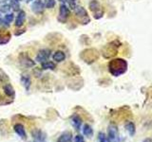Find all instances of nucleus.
<instances>
[{
  "instance_id": "nucleus-17",
  "label": "nucleus",
  "mask_w": 152,
  "mask_h": 142,
  "mask_svg": "<svg viewBox=\"0 0 152 142\" xmlns=\"http://www.w3.org/2000/svg\"><path fill=\"white\" fill-rule=\"evenodd\" d=\"M4 92L8 97H12L14 96V89L11 84H6L4 86Z\"/></svg>"
},
{
  "instance_id": "nucleus-25",
  "label": "nucleus",
  "mask_w": 152,
  "mask_h": 142,
  "mask_svg": "<svg viewBox=\"0 0 152 142\" xmlns=\"http://www.w3.org/2000/svg\"><path fill=\"white\" fill-rule=\"evenodd\" d=\"M10 9H11V7H10V5H7V4H3L0 6V12H8Z\"/></svg>"
},
{
  "instance_id": "nucleus-21",
  "label": "nucleus",
  "mask_w": 152,
  "mask_h": 142,
  "mask_svg": "<svg viewBox=\"0 0 152 142\" xmlns=\"http://www.w3.org/2000/svg\"><path fill=\"white\" fill-rule=\"evenodd\" d=\"M89 8L90 9H91L92 12H98L99 11V9H100V5L99 3L96 1V0H93V1H91L89 3Z\"/></svg>"
},
{
  "instance_id": "nucleus-1",
  "label": "nucleus",
  "mask_w": 152,
  "mask_h": 142,
  "mask_svg": "<svg viewBox=\"0 0 152 142\" xmlns=\"http://www.w3.org/2000/svg\"><path fill=\"white\" fill-rule=\"evenodd\" d=\"M108 67H109L110 73L114 76H116V77H118V76H120L126 72L127 64L124 60L117 59V60L111 61L110 63H109Z\"/></svg>"
},
{
  "instance_id": "nucleus-5",
  "label": "nucleus",
  "mask_w": 152,
  "mask_h": 142,
  "mask_svg": "<svg viewBox=\"0 0 152 142\" xmlns=\"http://www.w3.org/2000/svg\"><path fill=\"white\" fill-rule=\"evenodd\" d=\"M31 8L32 12H34L36 14H41L43 12H44L45 4L43 3L42 0H35L34 2H32Z\"/></svg>"
},
{
  "instance_id": "nucleus-15",
  "label": "nucleus",
  "mask_w": 152,
  "mask_h": 142,
  "mask_svg": "<svg viewBox=\"0 0 152 142\" xmlns=\"http://www.w3.org/2000/svg\"><path fill=\"white\" fill-rule=\"evenodd\" d=\"M21 82H22L24 86H25L26 90L30 89V86H31V79H30V77H28V75H22L21 76Z\"/></svg>"
},
{
  "instance_id": "nucleus-32",
  "label": "nucleus",
  "mask_w": 152,
  "mask_h": 142,
  "mask_svg": "<svg viewBox=\"0 0 152 142\" xmlns=\"http://www.w3.org/2000/svg\"><path fill=\"white\" fill-rule=\"evenodd\" d=\"M0 3H2V1H1V0H0Z\"/></svg>"
},
{
  "instance_id": "nucleus-31",
  "label": "nucleus",
  "mask_w": 152,
  "mask_h": 142,
  "mask_svg": "<svg viewBox=\"0 0 152 142\" xmlns=\"http://www.w3.org/2000/svg\"><path fill=\"white\" fill-rule=\"evenodd\" d=\"M1 1H2V3H5V2L7 1V0H1Z\"/></svg>"
},
{
  "instance_id": "nucleus-8",
  "label": "nucleus",
  "mask_w": 152,
  "mask_h": 142,
  "mask_svg": "<svg viewBox=\"0 0 152 142\" xmlns=\"http://www.w3.org/2000/svg\"><path fill=\"white\" fill-rule=\"evenodd\" d=\"M70 122L75 129L77 131H79L81 129V126H82L83 121H82V118H81L77 114H73V115L70 117Z\"/></svg>"
},
{
  "instance_id": "nucleus-16",
  "label": "nucleus",
  "mask_w": 152,
  "mask_h": 142,
  "mask_svg": "<svg viewBox=\"0 0 152 142\" xmlns=\"http://www.w3.org/2000/svg\"><path fill=\"white\" fill-rule=\"evenodd\" d=\"M125 128L126 129V131L128 132V134L130 135H134L135 132H136V128H135V125L133 122H127L126 124L125 125Z\"/></svg>"
},
{
  "instance_id": "nucleus-19",
  "label": "nucleus",
  "mask_w": 152,
  "mask_h": 142,
  "mask_svg": "<svg viewBox=\"0 0 152 142\" xmlns=\"http://www.w3.org/2000/svg\"><path fill=\"white\" fill-rule=\"evenodd\" d=\"M10 7L13 12H19L20 11V5H19V1L17 0H11L10 3Z\"/></svg>"
},
{
  "instance_id": "nucleus-11",
  "label": "nucleus",
  "mask_w": 152,
  "mask_h": 142,
  "mask_svg": "<svg viewBox=\"0 0 152 142\" xmlns=\"http://www.w3.org/2000/svg\"><path fill=\"white\" fill-rule=\"evenodd\" d=\"M25 20H26V13H25V12L20 11V12H19V13H18L16 19H15V26L17 28L22 27L24 22H25Z\"/></svg>"
},
{
  "instance_id": "nucleus-14",
  "label": "nucleus",
  "mask_w": 152,
  "mask_h": 142,
  "mask_svg": "<svg viewBox=\"0 0 152 142\" xmlns=\"http://www.w3.org/2000/svg\"><path fill=\"white\" fill-rule=\"evenodd\" d=\"M83 134L88 137H92L93 129L91 128V126L88 125V124H85L83 127Z\"/></svg>"
},
{
  "instance_id": "nucleus-4",
  "label": "nucleus",
  "mask_w": 152,
  "mask_h": 142,
  "mask_svg": "<svg viewBox=\"0 0 152 142\" xmlns=\"http://www.w3.org/2000/svg\"><path fill=\"white\" fill-rule=\"evenodd\" d=\"M50 56V49H41L38 51V53L36 55L35 61L38 63H44V62L48 61V59Z\"/></svg>"
},
{
  "instance_id": "nucleus-7",
  "label": "nucleus",
  "mask_w": 152,
  "mask_h": 142,
  "mask_svg": "<svg viewBox=\"0 0 152 142\" xmlns=\"http://www.w3.org/2000/svg\"><path fill=\"white\" fill-rule=\"evenodd\" d=\"M33 142H46V136L41 130H33L31 132Z\"/></svg>"
},
{
  "instance_id": "nucleus-33",
  "label": "nucleus",
  "mask_w": 152,
  "mask_h": 142,
  "mask_svg": "<svg viewBox=\"0 0 152 142\" xmlns=\"http://www.w3.org/2000/svg\"><path fill=\"white\" fill-rule=\"evenodd\" d=\"M17 1H19V0H17ZM20 1H21V0H20Z\"/></svg>"
},
{
  "instance_id": "nucleus-24",
  "label": "nucleus",
  "mask_w": 152,
  "mask_h": 142,
  "mask_svg": "<svg viewBox=\"0 0 152 142\" xmlns=\"http://www.w3.org/2000/svg\"><path fill=\"white\" fill-rule=\"evenodd\" d=\"M44 4L47 9H52L55 6V0H45Z\"/></svg>"
},
{
  "instance_id": "nucleus-30",
  "label": "nucleus",
  "mask_w": 152,
  "mask_h": 142,
  "mask_svg": "<svg viewBox=\"0 0 152 142\" xmlns=\"http://www.w3.org/2000/svg\"><path fill=\"white\" fill-rule=\"evenodd\" d=\"M31 0H26V2H27V3H28V2H31Z\"/></svg>"
},
{
  "instance_id": "nucleus-28",
  "label": "nucleus",
  "mask_w": 152,
  "mask_h": 142,
  "mask_svg": "<svg viewBox=\"0 0 152 142\" xmlns=\"http://www.w3.org/2000/svg\"><path fill=\"white\" fill-rule=\"evenodd\" d=\"M61 2H69V0H59Z\"/></svg>"
},
{
  "instance_id": "nucleus-27",
  "label": "nucleus",
  "mask_w": 152,
  "mask_h": 142,
  "mask_svg": "<svg viewBox=\"0 0 152 142\" xmlns=\"http://www.w3.org/2000/svg\"><path fill=\"white\" fill-rule=\"evenodd\" d=\"M142 142H152V140L150 138H146V139H145Z\"/></svg>"
},
{
  "instance_id": "nucleus-26",
  "label": "nucleus",
  "mask_w": 152,
  "mask_h": 142,
  "mask_svg": "<svg viewBox=\"0 0 152 142\" xmlns=\"http://www.w3.org/2000/svg\"><path fill=\"white\" fill-rule=\"evenodd\" d=\"M73 142H85V139H84V136L81 135H77L75 137H74V140Z\"/></svg>"
},
{
  "instance_id": "nucleus-20",
  "label": "nucleus",
  "mask_w": 152,
  "mask_h": 142,
  "mask_svg": "<svg viewBox=\"0 0 152 142\" xmlns=\"http://www.w3.org/2000/svg\"><path fill=\"white\" fill-rule=\"evenodd\" d=\"M10 39H11V35L6 33V34H0V45L8 44Z\"/></svg>"
},
{
  "instance_id": "nucleus-34",
  "label": "nucleus",
  "mask_w": 152,
  "mask_h": 142,
  "mask_svg": "<svg viewBox=\"0 0 152 142\" xmlns=\"http://www.w3.org/2000/svg\"><path fill=\"white\" fill-rule=\"evenodd\" d=\"M0 18H1V17H0ZM0 20H1V19H0Z\"/></svg>"
},
{
  "instance_id": "nucleus-9",
  "label": "nucleus",
  "mask_w": 152,
  "mask_h": 142,
  "mask_svg": "<svg viewBox=\"0 0 152 142\" xmlns=\"http://www.w3.org/2000/svg\"><path fill=\"white\" fill-rule=\"evenodd\" d=\"M13 129H14V132H15L22 139L27 138V134H26L25 128H24V126L21 124V123H16V124L13 126Z\"/></svg>"
},
{
  "instance_id": "nucleus-6",
  "label": "nucleus",
  "mask_w": 152,
  "mask_h": 142,
  "mask_svg": "<svg viewBox=\"0 0 152 142\" xmlns=\"http://www.w3.org/2000/svg\"><path fill=\"white\" fill-rule=\"evenodd\" d=\"M73 11L75 12V14L77 17H80L81 18V21L83 22V18H85L86 20L88 22H89V18L88 17V13H87V11L83 8V7H80V6H76L74 8Z\"/></svg>"
},
{
  "instance_id": "nucleus-23",
  "label": "nucleus",
  "mask_w": 152,
  "mask_h": 142,
  "mask_svg": "<svg viewBox=\"0 0 152 142\" xmlns=\"http://www.w3.org/2000/svg\"><path fill=\"white\" fill-rule=\"evenodd\" d=\"M13 19H14L13 13H7L6 15H5L3 20H4L5 23H7V25H10V24H11L13 21Z\"/></svg>"
},
{
  "instance_id": "nucleus-18",
  "label": "nucleus",
  "mask_w": 152,
  "mask_h": 142,
  "mask_svg": "<svg viewBox=\"0 0 152 142\" xmlns=\"http://www.w3.org/2000/svg\"><path fill=\"white\" fill-rule=\"evenodd\" d=\"M56 67L55 64L53 62H50V61H46L44 63H42V68L43 69H50V70H53Z\"/></svg>"
},
{
  "instance_id": "nucleus-3",
  "label": "nucleus",
  "mask_w": 152,
  "mask_h": 142,
  "mask_svg": "<svg viewBox=\"0 0 152 142\" xmlns=\"http://www.w3.org/2000/svg\"><path fill=\"white\" fill-rule=\"evenodd\" d=\"M19 62H20V64L25 66V67H31V66L35 64L34 61H32L25 52H23V53L19 55Z\"/></svg>"
},
{
  "instance_id": "nucleus-22",
  "label": "nucleus",
  "mask_w": 152,
  "mask_h": 142,
  "mask_svg": "<svg viewBox=\"0 0 152 142\" xmlns=\"http://www.w3.org/2000/svg\"><path fill=\"white\" fill-rule=\"evenodd\" d=\"M98 140H99V142H110L109 138L103 132H100L98 134Z\"/></svg>"
},
{
  "instance_id": "nucleus-13",
  "label": "nucleus",
  "mask_w": 152,
  "mask_h": 142,
  "mask_svg": "<svg viewBox=\"0 0 152 142\" xmlns=\"http://www.w3.org/2000/svg\"><path fill=\"white\" fill-rule=\"evenodd\" d=\"M52 58H53V60L57 62V63H61V62H63L65 60L66 56L63 51H56L53 54V56H52Z\"/></svg>"
},
{
  "instance_id": "nucleus-29",
  "label": "nucleus",
  "mask_w": 152,
  "mask_h": 142,
  "mask_svg": "<svg viewBox=\"0 0 152 142\" xmlns=\"http://www.w3.org/2000/svg\"><path fill=\"white\" fill-rule=\"evenodd\" d=\"M76 0H69V2H75Z\"/></svg>"
},
{
  "instance_id": "nucleus-10",
  "label": "nucleus",
  "mask_w": 152,
  "mask_h": 142,
  "mask_svg": "<svg viewBox=\"0 0 152 142\" xmlns=\"http://www.w3.org/2000/svg\"><path fill=\"white\" fill-rule=\"evenodd\" d=\"M108 136L109 140L112 141H115L118 138V129L114 124L108 126Z\"/></svg>"
},
{
  "instance_id": "nucleus-2",
  "label": "nucleus",
  "mask_w": 152,
  "mask_h": 142,
  "mask_svg": "<svg viewBox=\"0 0 152 142\" xmlns=\"http://www.w3.org/2000/svg\"><path fill=\"white\" fill-rule=\"evenodd\" d=\"M69 16V9L66 4H61L60 9H59V16L57 18V20L61 23H66Z\"/></svg>"
},
{
  "instance_id": "nucleus-12",
  "label": "nucleus",
  "mask_w": 152,
  "mask_h": 142,
  "mask_svg": "<svg viewBox=\"0 0 152 142\" xmlns=\"http://www.w3.org/2000/svg\"><path fill=\"white\" fill-rule=\"evenodd\" d=\"M71 140H72V135L69 132L63 133L58 138V142H71Z\"/></svg>"
}]
</instances>
